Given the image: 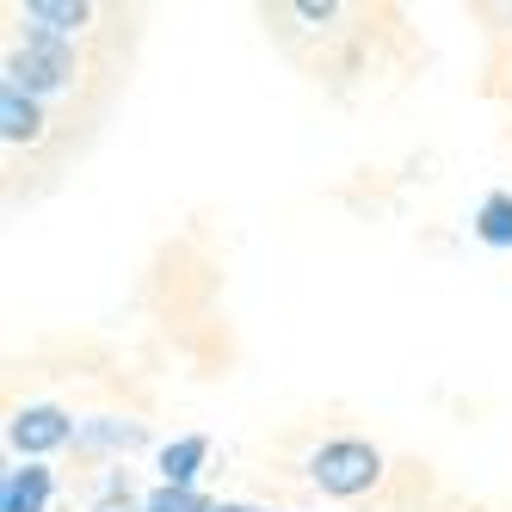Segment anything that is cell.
Wrapping results in <instances>:
<instances>
[{
  "instance_id": "obj_4",
  "label": "cell",
  "mask_w": 512,
  "mask_h": 512,
  "mask_svg": "<svg viewBox=\"0 0 512 512\" xmlns=\"http://www.w3.org/2000/svg\"><path fill=\"white\" fill-rule=\"evenodd\" d=\"M50 500V469H13L0 482V512H44Z\"/></svg>"
},
{
  "instance_id": "obj_9",
  "label": "cell",
  "mask_w": 512,
  "mask_h": 512,
  "mask_svg": "<svg viewBox=\"0 0 512 512\" xmlns=\"http://www.w3.org/2000/svg\"><path fill=\"white\" fill-rule=\"evenodd\" d=\"M149 512H210V506H198L186 488H161V494L149 500Z\"/></svg>"
},
{
  "instance_id": "obj_10",
  "label": "cell",
  "mask_w": 512,
  "mask_h": 512,
  "mask_svg": "<svg viewBox=\"0 0 512 512\" xmlns=\"http://www.w3.org/2000/svg\"><path fill=\"white\" fill-rule=\"evenodd\" d=\"M210 512H247V506H210Z\"/></svg>"
},
{
  "instance_id": "obj_2",
  "label": "cell",
  "mask_w": 512,
  "mask_h": 512,
  "mask_svg": "<svg viewBox=\"0 0 512 512\" xmlns=\"http://www.w3.org/2000/svg\"><path fill=\"white\" fill-rule=\"evenodd\" d=\"M68 75H75V56H68L62 38H38L31 50H13V62H7V81L25 93H56Z\"/></svg>"
},
{
  "instance_id": "obj_8",
  "label": "cell",
  "mask_w": 512,
  "mask_h": 512,
  "mask_svg": "<svg viewBox=\"0 0 512 512\" xmlns=\"http://www.w3.org/2000/svg\"><path fill=\"white\" fill-rule=\"evenodd\" d=\"M475 235L494 241V247H512V198L506 192H494L482 210H475Z\"/></svg>"
},
{
  "instance_id": "obj_7",
  "label": "cell",
  "mask_w": 512,
  "mask_h": 512,
  "mask_svg": "<svg viewBox=\"0 0 512 512\" xmlns=\"http://www.w3.org/2000/svg\"><path fill=\"white\" fill-rule=\"evenodd\" d=\"M38 124L44 118H38V105L25 99V87H13V81L0 87V130H7V142H31V136H38Z\"/></svg>"
},
{
  "instance_id": "obj_3",
  "label": "cell",
  "mask_w": 512,
  "mask_h": 512,
  "mask_svg": "<svg viewBox=\"0 0 512 512\" xmlns=\"http://www.w3.org/2000/svg\"><path fill=\"white\" fill-rule=\"evenodd\" d=\"M62 438H68V414H62V408H19V414H13V445L31 451V457L56 451Z\"/></svg>"
},
{
  "instance_id": "obj_5",
  "label": "cell",
  "mask_w": 512,
  "mask_h": 512,
  "mask_svg": "<svg viewBox=\"0 0 512 512\" xmlns=\"http://www.w3.org/2000/svg\"><path fill=\"white\" fill-rule=\"evenodd\" d=\"M204 451H210V438H198V432H192V438H179V445H167V451H161V482L192 494V475H198Z\"/></svg>"
},
{
  "instance_id": "obj_1",
  "label": "cell",
  "mask_w": 512,
  "mask_h": 512,
  "mask_svg": "<svg viewBox=\"0 0 512 512\" xmlns=\"http://www.w3.org/2000/svg\"><path fill=\"white\" fill-rule=\"evenodd\" d=\"M309 475H315L327 494H364V488L383 475V457H377L371 445H358V438H340V445H321V451H315Z\"/></svg>"
},
{
  "instance_id": "obj_6",
  "label": "cell",
  "mask_w": 512,
  "mask_h": 512,
  "mask_svg": "<svg viewBox=\"0 0 512 512\" xmlns=\"http://www.w3.org/2000/svg\"><path fill=\"white\" fill-rule=\"evenodd\" d=\"M25 19L38 25V38H62V31L87 25V7L81 0H25Z\"/></svg>"
}]
</instances>
